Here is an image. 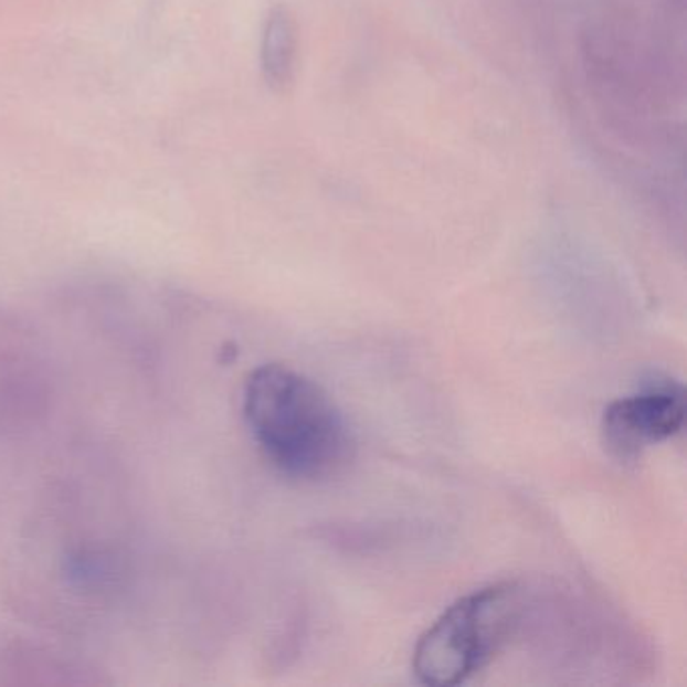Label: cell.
Masks as SVG:
<instances>
[{
    "label": "cell",
    "mask_w": 687,
    "mask_h": 687,
    "mask_svg": "<svg viewBox=\"0 0 687 687\" xmlns=\"http://www.w3.org/2000/svg\"><path fill=\"white\" fill-rule=\"evenodd\" d=\"M242 412L261 452L288 478L329 480L353 459L356 442L341 410L319 383L290 367L254 369Z\"/></svg>",
    "instance_id": "6da1fadb"
},
{
    "label": "cell",
    "mask_w": 687,
    "mask_h": 687,
    "mask_svg": "<svg viewBox=\"0 0 687 687\" xmlns=\"http://www.w3.org/2000/svg\"><path fill=\"white\" fill-rule=\"evenodd\" d=\"M686 398L676 383L649 388L609 403L603 413V442L619 459H635L645 447L665 442L684 427Z\"/></svg>",
    "instance_id": "3957f363"
},
{
    "label": "cell",
    "mask_w": 687,
    "mask_h": 687,
    "mask_svg": "<svg viewBox=\"0 0 687 687\" xmlns=\"http://www.w3.org/2000/svg\"><path fill=\"white\" fill-rule=\"evenodd\" d=\"M297 55V24L287 7L276 4L264 23L261 65L266 85L276 93H285L295 75Z\"/></svg>",
    "instance_id": "277c9868"
},
{
    "label": "cell",
    "mask_w": 687,
    "mask_h": 687,
    "mask_svg": "<svg viewBox=\"0 0 687 687\" xmlns=\"http://www.w3.org/2000/svg\"><path fill=\"white\" fill-rule=\"evenodd\" d=\"M522 609L525 593L516 583L488 584L459 596L415 643L413 676L432 687L468 681L505 649Z\"/></svg>",
    "instance_id": "7a4b0ae2"
}]
</instances>
